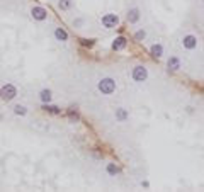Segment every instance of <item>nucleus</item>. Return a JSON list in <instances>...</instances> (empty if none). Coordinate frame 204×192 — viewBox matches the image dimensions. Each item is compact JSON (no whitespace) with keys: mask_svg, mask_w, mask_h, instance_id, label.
I'll use <instances>...</instances> for the list:
<instances>
[{"mask_svg":"<svg viewBox=\"0 0 204 192\" xmlns=\"http://www.w3.org/2000/svg\"><path fill=\"white\" fill-rule=\"evenodd\" d=\"M99 90H101L102 94L109 95L116 90V82L112 80V78H102V80L99 82Z\"/></svg>","mask_w":204,"mask_h":192,"instance_id":"obj_1","label":"nucleus"},{"mask_svg":"<svg viewBox=\"0 0 204 192\" xmlns=\"http://www.w3.org/2000/svg\"><path fill=\"white\" fill-rule=\"evenodd\" d=\"M15 95H17V90H15V87L12 85V83H7V85H3L2 89H0V97H2L3 101H12Z\"/></svg>","mask_w":204,"mask_h":192,"instance_id":"obj_2","label":"nucleus"},{"mask_svg":"<svg viewBox=\"0 0 204 192\" xmlns=\"http://www.w3.org/2000/svg\"><path fill=\"white\" fill-rule=\"evenodd\" d=\"M102 24H104V27H107V29L116 27L119 24V17L116 14H106L102 17Z\"/></svg>","mask_w":204,"mask_h":192,"instance_id":"obj_3","label":"nucleus"},{"mask_svg":"<svg viewBox=\"0 0 204 192\" xmlns=\"http://www.w3.org/2000/svg\"><path fill=\"white\" fill-rule=\"evenodd\" d=\"M148 77V72L145 66H135V70H133V78H135L136 82H145Z\"/></svg>","mask_w":204,"mask_h":192,"instance_id":"obj_4","label":"nucleus"},{"mask_svg":"<svg viewBox=\"0 0 204 192\" xmlns=\"http://www.w3.org/2000/svg\"><path fill=\"white\" fill-rule=\"evenodd\" d=\"M31 15H32V19H36V20H44V19L48 17L46 10H44L43 7H32Z\"/></svg>","mask_w":204,"mask_h":192,"instance_id":"obj_5","label":"nucleus"},{"mask_svg":"<svg viewBox=\"0 0 204 192\" xmlns=\"http://www.w3.org/2000/svg\"><path fill=\"white\" fill-rule=\"evenodd\" d=\"M126 44H128L126 37L119 36V37H116V39H114V43H112V49L119 51V49H124V48H126Z\"/></svg>","mask_w":204,"mask_h":192,"instance_id":"obj_6","label":"nucleus"},{"mask_svg":"<svg viewBox=\"0 0 204 192\" xmlns=\"http://www.w3.org/2000/svg\"><path fill=\"white\" fill-rule=\"evenodd\" d=\"M182 44H184V48H187V49H194L196 46H197V39H196L194 36H185L184 37V41H182Z\"/></svg>","mask_w":204,"mask_h":192,"instance_id":"obj_7","label":"nucleus"},{"mask_svg":"<svg viewBox=\"0 0 204 192\" xmlns=\"http://www.w3.org/2000/svg\"><path fill=\"white\" fill-rule=\"evenodd\" d=\"M55 37L58 41H61V43H65V41H68V32H66L63 27H56L55 29Z\"/></svg>","mask_w":204,"mask_h":192,"instance_id":"obj_8","label":"nucleus"},{"mask_svg":"<svg viewBox=\"0 0 204 192\" xmlns=\"http://www.w3.org/2000/svg\"><path fill=\"white\" fill-rule=\"evenodd\" d=\"M128 20H130L131 24L138 22L140 20V10L138 9H131L130 12H128Z\"/></svg>","mask_w":204,"mask_h":192,"instance_id":"obj_9","label":"nucleus"},{"mask_svg":"<svg viewBox=\"0 0 204 192\" xmlns=\"http://www.w3.org/2000/svg\"><path fill=\"white\" fill-rule=\"evenodd\" d=\"M39 97H41V102H43V104H49V102H51V90H48V89L41 90Z\"/></svg>","mask_w":204,"mask_h":192,"instance_id":"obj_10","label":"nucleus"},{"mask_svg":"<svg viewBox=\"0 0 204 192\" xmlns=\"http://www.w3.org/2000/svg\"><path fill=\"white\" fill-rule=\"evenodd\" d=\"M168 70H174V72H175V70H179L180 68V60H179V58H175V56H172L168 60Z\"/></svg>","mask_w":204,"mask_h":192,"instance_id":"obj_11","label":"nucleus"},{"mask_svg":"<svg viewBox=\"0 0 204 192\" xmlns=\"http://www.w3.org/2000/svg\"><path fill=\"white\" fill-rule=\"evenodd\" d=\"M152 55L155 58H160L163 55V48H162V44H153L152 46Z\"/></svg>","mask_w":204,"mask_h":192,"instance_id":"obj_12","label":"nucleus"},{"mask_svg":"<svg viewBox=\"0 0 204 192\" xmlns=\"http://www.w3.org/2000/svg\"><path fill=\"white\" fill-rule=\"evenodd\" d=\"M43 111L51 112V114H60V109H58L56 106H48V104H44V106H43Z\"/></svg>","mask_w":204,"mask_h":192,"instance_id":"obj_13","label":"nucleus"},{"mask_svg":"<svg viewBox=\"0 0 204 192\" xmlns=\"http://www.w3.org/2000/svg\"><path fill=\"white\" fill-rule=\"evenodd\" d=\"M116 118H118L119 121H124L128 118V112L124 111V109H116Z\"/></svg>","mask_w":204,"mask_h":192,"instance_id":"obj_14","label":"nucleus"},{"mask_svg":"<svg viewBox=\"0 0 204 192\" xmlns=\"http://www.w3.org/2000/svg\"><path fill=\"white\" fill-rule=\"evenodd\" d=\"M14 112H15V114H17V116H26V107H24V106H15L14 107Z\"/></svg>","mask_w":204,"mask_h":192,"instance_id":"obj_15","label":"nucleus"},{"mask_svg":"<svg viewBox=\"0 0 204 192\" xmlns=\"http://www.w3.org/2000/svg\"><path fill=\"white\" fill-rule=\"evenodd\" d=\"M107 172H109V175H116V173H119V168L114 163H109L107 165Z\"/></svg>","mask_w":204,"mask_h":192,"instance_id":"obj_16","label":"nucleus"},{"mask_svg":"<svg viewBox=\"0 0 204 192\" xmlns=\"http://www.w3.org/2000/svg\"><path fill=\"white\" fill-rule=\"evenodd\" d=\"M68 7H70V0H61V2H60V9L66 10Z\"/></svg>","mask_w":204,"mask_h":192,"instance_id":"obj_17","label":"nucleus"},{"mask_svg":"<svg viewBox=\"0 0 204 192\" xmlns=\"http://www.w3.org/2000/svg\"><path fill=\"white\" fill-rule=\"evenodd\" d=\"M68 116H70V119H72V121H77L78 119V114H77V112H73V109L68 111Z\"/></svg>","mask_w":204,"mask_h":192,"instance_id":"obj_18","label":"nucleus"},{"mask_svg":"<svg viewBox=\"0 0 204 192\" xmlns=\"http://www.w3.org/2000/svg\"><path fill=\"white\" fill-rule=\"evenodd\" d=\"M82 44H84V46H89V48H90V46H94V41H92V39H82Z\"/></svg>","mask_w":204,"mask_h":192,"instance_id":"obj_19","label":"nucleus"},{"mask_svg":"<svg viewBox=\"0 0 204 192\" xmlns=\"http://www.w3.org/2000/svg\"><path fill=\"white\" fill-rule=\"evenodd\" d=\"M145 36H146V32H145V31H138V32H136V39H145Z\"/></svg>","mask_w":204,"mask_h":192,"instance_id":"obj_20","label":"nucleus"}]
</instances>
